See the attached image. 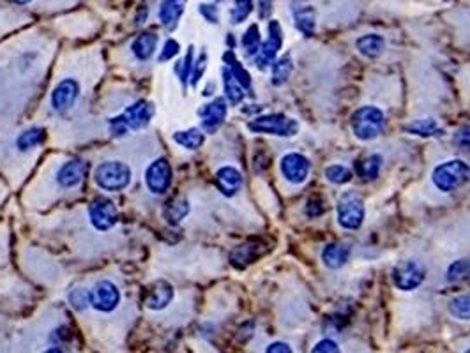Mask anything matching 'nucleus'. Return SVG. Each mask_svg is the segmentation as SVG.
I'll return each instance as SVG.
<instances>
[{
    "label": "nucleus",
    "mask_w": 470,
    "mask_h": 353,
    "mask_svg": "<svg viewBox=\"0 0 470 353\" xmlns=\"http://www.w3.org/2000/svg\"><path fill=\"white\" fill-rule=\"evenodd\" d=\"M154 115V106L149 101H137L127 106L120 115L110 119V132L115 138H122L130 131H140L149 126Z\"/></svg>",
    "instance_id": "1"
},
{
    "label": "nucleus",
    "mask_w": 470,
    "mask_h": 353,
    "mask_svg": "<svg viewBox=\"0 0 470 353\" xmlns=\"http://www.w3.org/2000/svg\"><path fill=\"white\" fill-rule=\"evenodd\" d=\"M133 180V172L124 161H103L94 170L95 186L106 193H120L127 189Z\"/></svg>",
    "instance_id": "2"
},
{
    "label": "nucleus",
    "mask_w": 470,
    "mask_h": 353,
    "mask_svg": "<svg viewBox=\"0 0 470 353\" xmlns=\"http://www.w3.org/2000/svg\"><path fill=\"white\" fill-rule=\"evenodd\" d=\"M433 184L442 193H451L470 180V167L461 159H449L439 164L432 174Z\"/></svg>",
    "instance_id": "3"
},
{
    "label": "nucleus",
    "mask_w": 470,
    "mask_h": 353,
    "mask_svg": "<svg viewBox=\"0 0 470 353\" xmlns=\"http://www.w3.org/2000/svg\"><path fill=\"white\" fill-rule=\"evenodd\" d=\"M350 124L355 138L361 142H370V139H375L384 130L385 115L377 106H361L354 112Z\"/></svg>",
    "instance_id": "4"
},
{
    "label": "nucleus",
    "mask_w": 470,
    "mask_h": 353,
    "mask_svg": "<svg viewBox=\"0 0 470 353\" xmlns=\"http://www.w3.org/2000/svg\"><path fill=\"white\" fill-rule=\"evenodd\" d=\"M248 130L258 135H273L281 136V138H290L296 136L299 131V122L296 119H290L280 113H271V115H262L253 119L248 124Z\"/></svg>",
    "instance_id": "5"
},
{
    "label": "nucleus",
    "mask_w": 470,
    "mask_h": 353,
    "mask_svg": "<svg viewBox=\"0 0 470 353\" xmlns=\"http://www.w3.org/2000/svg\"><path fill=\"white\" fill-rule=\"evenodd\" d=\"M338 224L345 230H357L365 221V204L355 191H347L338 200Z\"/></svg>",
    "instance_id": "6"
},
{
    "label": "nucleus",
    "mask_w": 470,
    "mask_h": 353,
    "mask_svg": "<svg viewBox=\"0 0 470 353\" xmlns=\"http://www.w3.org/2000/svg\"><path fill=\"white\" fill-rule=\"evenodd\" d=\"M392 283L402 292H412V290L419 288L426 279V270L423 263L416 262V260H405L400 262L392 268Z\"/></svg>",
    "instance_id": "7"
},
{
    "label": "nucleus",
    "mask_w": 470,
    "mask_h": 353,
    "mask_svg": "<svg viewBox=\"0 0 470 353\" xmlns=\"http://www.w3.org/2000/svg\"><path fill=\"white\" fill-rule=\"evenodd\" d=\"M89 219L98 231H108L119 223V211L112 200L98 196L89 204Z\"/></svg>",
    "instance_id": "8"
},
{
    "label": "nucleus",
    "mask_w": 470,
    "mask_h": 353,
    "mask_svg": "<svg viewBox=\"0 0 470 353\" xmlns=\"http://www.w3.org/2000/svg\"><path fill=\"white\" fill-rule=\"evenodd\" d=\"M120 290L117 288L115 283L108 281V279H101L93 286L90 290V307H94L99 312H112L119 307Z\"/></svg>",
    "instance_id": "9"
},
{
    "label": "nucleus",
    "mask_w": 470,
    "mask_h": 353,
    "mask_svg": "<svg viewBox=\"0 0 470 353\" xmlns=\"http://www.w3.org/2000/svg\"><path fill=\"white\" fill-rule=\"evenodd\" d=\"M172 167L164 157L152 161L145 170V186L152 194H164L172 186Z\"/></svg>",
    "instance_id": "10"
},
{
    "label": "nucleus",
    "mask_w": 470,
    "mask_h": 353,
    "mask_svg": "<svg viewBox=\"0 0 470 353\" xmlns=\"http://www.w3.org/2000/svg\"><path fill=\"white\" fill-rule=\"evenodd\" d=\"M80 98V83L75 78H64L55 85L50 95L51 110L57 113L68 112Z\"/></svg>",
    "instance_id": "11"
},
{
    "label": "nucleus",
    "mask_w": 470,
    "mask_h": 353,
    "mask_svg": "<svg viewBox=\"0 0 470 353\" xmlns=\"http://www.w3.org/2000/svg\"><path fill=\"white\" fill-rule=\"evenodd\" d=\"M281 44H283L281 25L278 23L276 20H273L269 23V38H267L266 43H262L258 53L255 55L256 68L260 69L269 68V65L274 62V58H276L278 51L281 50Z\"/></svg>",
    "instance_id": "12"
},
{
    "label": "nucleus",
    "mask_w": 470,
    "mask_h": 353,
    "mask_svg": "<svg viewBox=\"0 0 470 353\" xmlns=\"http://www.w3.org/2000/svg\"><path fill=\"white\" fill-rule=\"evenodd\" d=\"M310 159L299 152L286 154L280 163L281 174L290 184H303L310 175Z\"/></svg>",
    "instance_id": "13"
},
{
    "label": "nucleus",
    "mask_w": 470,
    "mask_h": 353,
    "mask_svg": "<svg viewBox=\"0 0 470 353\" xmlns=\"http://www.w3.org/2000/svg\"><path fill=\"white\" fill-rule=\"evenodd\" d=\"M226 99L225 98H216L211 102L202 106L198 110V117L202 119V130L205 132H216L221 127V124L226 119Z\"/></svg>",
    "instance_id": "14"
},
{
    "label": "nucleus",
    "mask_w": 470,
    "mask_h": 353,
    "mask_svg": "<svg viewBox=\"0 0 470 353\" xmlns=\"http://www.w3.org/2000/svg\"><path fill=\"white\" fill-rule=\"evenodd\" d=\"M87 172H89V163L85 159H80V157H75V159H69L58 168L57 172V184L64 189H73V187L80 186V184L85 180Z\"/></svg>",
    "instance_id": "15"
},
{
    "label": "nucleus",
    "mask_w": 470,
    "mask_h": 353,
    "mask_svg": "<svg viewBox=\"0 0 470 353\" xmlns=\"http://www.w3.org/2000/svg\"><path fill=\"white\" fill-rule=\"evenodd\" d=\"M174 300V286L167 281H156L149 290L145 304L150 311H163Z\"/></svg>",
    "instance_id": "16"
},
{
    "label": "nucleus",
    "mask_w": 470,
    "mask_h": 353,
    "mask_svg": "<svg viewBox=\"0 0 470 353\" xmlns=\"http://www.w3.org/2000/svg\"><path fill=\"white\" fill-rule=\"evenodd\" d=\"M216 186L225 196H235L242 187V174L234 167H223L216 172Z\"/></svg>",
    "instance_id": "17"
},
{
    "label": "nucleus",
    "mask_w": 470,
    "mask_h": 353,
    "mask_svg": "<svg viewBox=\"0 0 470 353\" xmlns=\"http://www.w3.org/2000/svg\"><path fill=\"white\" fill-rule=\"evenodd\" d=\"M293 21L296 27L304 38H311L317 31V13L311 6H303V4H296L292 9Z\"/></svg>",
    "instance_id": "18"
},
{
    "label": "nucleus",
    "mask_w": 470,
    "mask_h": 353,
    "mask_svg": "<svg viewBox=\"0 0 470 353\" xmlns=\"http://www.w3.org/2000/svg\"><path fill=\"white\" fill-rule=\"evenodd\" d=\"M186 0H163L160 6V20L167 28L177 27L182 13H184Z\"/></svg>",
    "instance_id": "19"
},
{
    "label": "nucleus",
    "mask_w": 470,
    "mask_h": 353,
    "mask_svg": "<svg viewBox=\"0 0 470 353\" xmlns=\"http://www.w3.org/2000/svg\"><path fill=\"white\" fill-rule=\"evenodd\" d=\"M188 214H189V201L182 196L172 198L163 212L164 219H167V223L172 224V226H179L182 221L188 218Z\"/></svg>",
    "instance_id": "20"
},
{
    "label": "nucleus",
    "mask_w": 470,
    "mask_h": 353,
    "mask_svg": "<svg viewBox=\"0 0 470 353\" xmlns=\"http://www.w3.org/2000/svg\"><path fill=\"white\" fill-rule=\"evenodd\" d=\"M350 256V248L347 244H328L322 251V262L328 265L329 268H340L348 262Z\"/></svg>",
    "instance_id": "21"
},
{
    "label": "nucleus",
    "mask_w": 470,
    "mask_h": 353,
    "mask_svg": "<svg viewBox=\"0 0 470 353\" xmlns=\"http://www.w3.org/2000/svg\"><path fill=\"white\" fill-rule=\"evenodd\" d=\"M157 48V36L152 32H143L131 43V51L138 60H149Z\"/></svg>",
    "instance_id": "22"
},
{
    "label": "nucleus",
    "mask_w": 470,
    "mask_h": 353,
    "mask_svg": "<svg viewBox=\"0 0 470 353\" xmlns=\"http://www.w3.org/2000/svg\"><path fill=\"white\" fill-rule=\"evenodd\" d=\"M382 168V156L378 154H372V156H366L362 159L355 161V174L365 182L370 180H375L378 174H380Z\"/></svg>",
    "instance_id": "23"
},
{
    "label": "nucleus",
    "mask_w": 470,
    "mask_h": 353,
    "mask_svg": "<svg viewBox=\"0 0 470 353\" xmlns=\"http://www.w3.org/2000/svg\"><path fill=\"white\" fill-rule=\"evenodd\" d=\"M355 46H357L359 53L365 55V57L377 58L384 51L385 39L378 34H366L355 41Z\"/></svg>",
    "instance_id": "24"
},
{
    "label": "nucleus",
    "mask_w": 470,
    "mask_h": 353,
    "mask_svg": "<svg viewBox=\"0 0 470 353\" xmlns=\"http://www.w3.org/2000/svg\"><path fill=\"white\" fill-rule=\"evenodd\" d=\"M260 255V246L256 242H248L239 248H235L230 255V262H232L237 268H244L246 265L251 263L256 256Z\"/></svg>",
    "instance_id": "25"
},
{
    "label": "nucleus",
    "mask_w": 470,
    "mask_h": 353,
    "mask_svg": "<svg viewBox=\"0 0 470 353\" xmlns=\"http://www.w3.org/2000/svg\"><path fill=\"white\" fill-rule=\"evenodd\" d=\"M174 142L177 143V145H181L182 149L197 150L204 145L205 135L204 131L198 130V127H191V130L174 132Z\"/></svg>",
    "instance_id": "26"
},
{
    "label": "nucleus",
    "mask_w": 470,
    "mask_h": 353,
    "mask_svg": "<svg viewBox=\"0 0 470 353\" xmlns=\"http://www.w3.org/2000/svg\"><path fill=\"white\" fill-rule=\"evenodd\" d=\"M223 88H225V98L230 101V105L237 106L244 99V88L235 80V76L230 73L229 68H223Z\"/></svg>",
    "instance_id": "27"
},
{
    "label": "nucleus",
    "mask_w": 470,
    "mask_h": 353,
    "mask_svg": "<svg viewBox=\"0 0 470 353\" xmlns=\"http://www.w3.org/2000/svg\"><path fill=\"white\" fill-rule=\"evenodd\" d=\"M43 142H45V130H41V127H28L16 138V149L20 152H27V150L41 145Z\"/></svg>",
    "instance_id": "28"
},
{
    "label": "nucleus",
    "mask_w": 470,
    "mask_h": 353,
    "mask_svg": "<svg viewBox=\"0 0 470 353\" xmlns=\"http://www.w3.org/2000/svg\"><path fill=\"white\" fill-rule=\"evenodd\" d=\"M223 60L226 62V68L230 69V73L235 76V80L241 83V87L244 88V90H249V88H251V76L246 71L244 65L235 58L234 51H226V53L223 55Z\"/></svg>",
    "instance_id": "29"
},
{
    "label": "nucleus",
    "mask_w": 470,
    "mask_h": 353,
    "mask_svg": "<svg viewBox=\"0 0 470 353\" xmlns=\"http://www.w3.org/2000/svg\"><path fill=\"white\" fill-rule=\"evenodd\" d=\"M292 71H293V64L290 55H283L281 58L274 60L273 75H271V82H273V85H283V83H286V80L290 78Z\"/></svg>",
    "instance_id": "30"
},
{
    "label": "nucleus",
    "mask_w": 470,
    "mask_h": 353,
    "mask_svg": "<svg viewBox=\"0 0 470 353\" xmlns=\"http://www.w3.org/2000/svg\"><path fill=\"white\" fill-rule=\"evenodd\" d=\"M241 44L246 57H255V55L258 53L260 46H262V38H260L258 25H249L248 31H246L244 36H242Z\"/></svg>",
    "instance_id": "31"
},
{
    "label": "nucleus",
    "mask_w": 470,
    "mask_h": 353,
    "mask_svg": "<svg viewBox=\"0 0 470 353\" xmlns=\"http://www.w3.org/2000/svg\"><path fill=\"white\" fill-rule=\"evenodd\" d=\"M405 131L410 132V135L421 136V138H428V136H435L437 132H440L439 124H437L433 119L412 120V122L405 127Z\"/></svg>",
    "instance_id": "32"
},
{
    "label": "nucleus",
    "mask_w": 470,
    "mask_h": 353,
    "mask_svg": "<svg viewBox=\"0 0 470 353\" xmlns=\"http://www.w3.org/2000/svg\"><path fill=\"white\" fill-rule=\"evenodd\" d=\"M449 312L458 320L469 322L470 320V292L464 293V295L454 297L449 302Z\"/></svg>",
    "instance_id": "33"
},
{
    "label": "nucleus",
    "mask_w": 470,
    "mask_h": 353,
    "mask_svg": "<svg viewBox=\"0 0 470 353\" xmlns=\"http://www.w3.org/2000/svg\"><path fill=\"white\" fill-rule=\"evenodd\" d=\"M446 275L449 283L467 281V279H470V262L469 260H456V262L449 265Z\"/></svg>",
    "instance_id": "34"
},
{
    "label": "nucleus",
    "mask_w": 470,
    "mask_h": 353,
    "mask_svg": "<svg viewBox=\"0 0 470 353\" xmlns=\"http://www.w3.org/2000/svg\"><path fill=\"white\" fill-rule=\"evenodd\" d=\"M69 306L76 312H83L90 307V292L85 288H75L68 297Z\"/></svg>",
    "instance_id": "35"
},
{
    "label": "nucleus",
    "mask_w": 470,
    "mask_h": 353,
    "mask_svg": "<svg viewBox=\"0 0 470 353\" xmlns=\"http://www.w3.org/2000/svg\"><path fill=\"white\" fill-rule=\"evenodd\" d=\"M325 179L329 182L341 186V184H348L352 180V172L347 167H341V164H330L325 168Z\"/></svg>",
    "instance_id": "36"
},
{
    "label": "nucleus",
    "mask_w": 470,
    "mask_h": 353,
    "mask_svg": "<svg viewBox=\"0 0 470 353\" xmlns=\"http://www.w3.org/2000/svg\"><path fill=\"white\" fill-rule=\"evenodd\" d=\"M253 11V0H234V7H232V23L239 25L246 20V18L251 14Z\"/></svg>",
    "instance_id": "37"
},
{
    "label": "nucleus",
    "mask_w": 470,
    "mask_h": 353,
    "mask_svg": "<svg viewBox=\"0 0 470 353\" xmlns=\"http://www.w3.org/2000/svg\"><path fill=\"white\" fill-rule=\"evenodd\" d=\"M193 64H194V51L193 46L188 48L186 51L184 58L181 62V69H179V80H181L182 85H188V82L191 80V73H193Z\"/></svg>",
    "instance_id": "38"
},
{
    "label": "nucleus",
    "mask_w": 470,
    "mask_h": 353,
    "mask_svg": "<svg viewBox=\"0 0 470 353\" xmlns=\"http://www.w3.org/2000/svg\"><path fill=\"white\" fill-rule=\"evenodd\" d=\"M205 68H207V55H205V51H202L200 57H198L193 64V73H191V80H189L191 85H197V83L200 82V78L205 73Z\"/></svg>",
    "instance_id": "39"
},
{
    "label": "nucleus",
    "mask_w": 470,
    "mask_h": 353,
    "mask_svg": "<svg viewBox=\"0 0 470 353\" xmlns=\"http://www.w3.org/2000/svg\"><path fill=\"white\" fill-rule=\"evenodd\" d=\"M198 11H200V14L209 21V23H218L219 21L218 7H216L214 4H200V6H198Z\"/></svg>",
    "instance_id": "40"
},
{
    "label": "nucleus",
    "mask_w": 470,
    "mask_h": 353,
    "mask_svg": "<svg viewBox=\"0 0 470 353\" xmlns=\"http://www.w3.org/2000/svg\"><path fill=\"white\" fill-rule=\"evenodd\" d=\"M71 337H73V332H71V329H69V327H58V329H55L53 330V334H51V337L50 339L53 341L55 344H66V343H69V341H71Z\"/></svg>",
    "instance_id": "41"
},
{
    "label": "nucleus",
    "mask_w": 470,
    "mask_h": 353,
    "mask_svg": "<svg viewBox=\"0 0 470 353\" xmlns=\"http://www.w3.org/2000/svg\"><path fill=\"white\" fill-rule=\"evenodd\" d=\"M177 53H179V43L174 41V39H168V41L163 44V50H161L160 53V62L172 60Z\"/></svg>",
    "instance_id": "42"
},
{
    "label": "nucleus",
    "mask_w": 470,
    "mask_h": 353,
    "mask_svg": "<svg viewBox=\"0 0 470 353\" xmlns=\"http://www.w3.org/2000/svg\"><path fill=\"white\" fill-rule=\"evenodd\" d=\"M454 143H456L461 150H467V152H470V124L469 126L461 127V130L454 135Z\"/></svg>",
    "instance_id": "43"
},
{
    "label": "nucleus",
    "mask_w": 470,
    "mask_h": 353,
    "mask_svg": "<svg viewBox=\"0 0 470 353\" xmlns=\"http://www.w3.org/2000/svg\"><path fill=\"white\" fill-rule=\"evenodd\" d=\"M324 211H325L324 201H322L320 198H311V200L308 201L306 214L310 216V218H318L320 214H324Z\"/></svg>",
    "instance_id": "44"
},
{
    "label": "nucleus",
    "mask_w": 470,
    "mask_h": 353,
    "mask_svg": "<svg viewBox=\"0 0 470 353\" xmlns=\"http://www.w3.org/2000/svg\"><path fill=\"white\" fill-rule=\"evenodd\" d=\"M313 353H338L340 352V348H338V344L334 343V341L330 339H322L318 341L317 344L313 347Z\"/></svg>",
    "instance_id": "45"
},
{
    "label": "nucleus",
    "mask_w": 470,
    "mask_h": 353,
    "mask_svg": "<svg viewBox=\"0 0 470 353\" xmlns=\"http://www.w3.org/2000/svg\"><path fill=\"white\" fill-rule=\"evenodd\" d=\"M273 13V0H258V14L262 20H266Z\"/></svg>",
    "instance_id": "46"
},
{
    "label": "nucleus",
    "mask_w": 470,
    "mask_h": 353,
    "mask_svg": "<svg viewBox=\"0 0 470 353\" xmlns=\"http://www.w3.org/2000/svg\"><path fill=\"white\" fill-rule=\"evenodd\" d=\"M266 352H267V353H276V352L290 353V352H292V348H290L286 343H281V341H276V343L269 344V347H267V350H266Z\"/></svg>",
    "instance_id": "47"
},
{
    "label": "nucleus",
    "mask_w": 470,
    "mask_h": 353,
    "mask_svg": "<svg viewBox=\"0 0 470 353\" xmlns=\"http://www.w3.org/2000/svg\"><path fill=\"white\" fill-rule=\"evenodd\" d=\"M147 14H149V9H147L145 6H142V7H140V11H138V13H137V25L145 23Z\"/></svg>",
    "instance_id": "48"
},
{
    "label": "nucleus",
    "mask_w": 470,
    "mask_h": 353,
    "mask_svg": "<svg viewBox=\"0 0 470 353\" xmlns=\"http://www.w3.org/2000/svg\"><path fill=\"white\" fill-rule=\"evenodd\" d=\"M13 4H18V6H27V4H31L32 0H11Z\"/></svg>",
    "instance_id": "49"
},
{
    "label": "nucleus",
    "mask_w": 470,
    "mask_h": 353,
    "mask_svg": "<svg viewBox=\"0 0 470 353\" xmlns=\"http://www.w3.org/2000/svg\"><path fill=\"white\" fill-rule=\"evenodd\" d=\"M467 352H470V348H469V350H467Z\"/></svg>",
    "instance_id": "50"
}]
</instances>
